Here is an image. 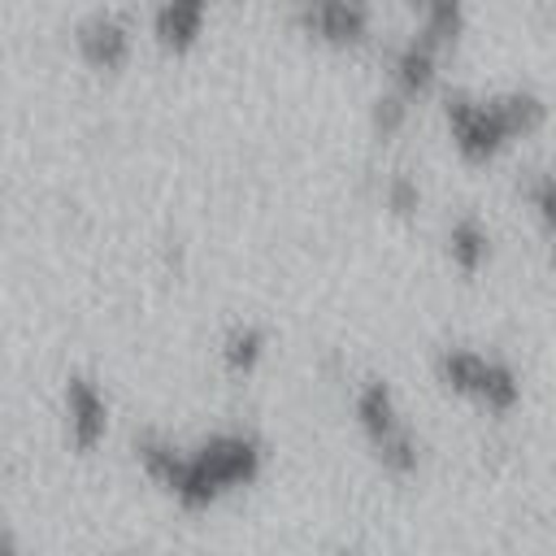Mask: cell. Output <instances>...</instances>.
I'll return each instance as SVG.
<instances>
[{"mask_svg":"<svg viewBox=\"0 0 556 556\" xmlns=\"http://www.w3.org/2000/svg\"><path fill=\"white\" fill-rule=\"evenodd\" d=\"M526 200H530L539 226L547 230V226H552V178H547V174H534V182L526 187Z\"/></svg>","mask_w":556,"mask_h":556,"instance_id":"obj_15","label":"cell"},{"mask_svg":"<svg viewBox=\"0 0 556 556\" xmlns=\"http://www.w3.org/2000/svg\"><path fill=\"white\" fill-rule=\"evenodd\" d=\"M447 261L456 265V274L473 278L486 269L491 261V230L478 222V217H456L447 226Z\"/></svg>","mask_w":556,"mask_h":556,"instance_id":"obj_10","label":"cell"},{"mask_svg":"<svg viewBox=\"0 0 556 556\" xmlns=\"http://www.w3.org/2000/svg\"><path fill=\"white\" fill-rule=\"evenodd\" d=\"M421 13V35H430L439 48H452L465 30V0H408Z\"/></svg>","mask_w":556,"mask_h":556,"instance_id":"obj_12","label":"cell"},{"mask_svg":"<svg viewBox=\"0 0 556 556\" xmlns=\"http://www.w3.org/2000/svg\"><path fill=\"white\" fill-rule=\"evenodd\" d=\"M439 43L430 35H413L395 56H391V91H400L404 100H421L430 87H434V74H439Z\"/></svg>","mask_w":556,"mask_h":556,"instance_id":"obj_8","label":"cell"},{"mask_svg":"<svg viewBox=\"0 0 556 556\" xmlns=\"http://www.w3.org/2000/svg\"><path fill=\"white\" fill-rule=\"evenodd\" d=\"M352 408H356V426H361V434L369 439L378 465H382L391 478H413L417 465H421V443H417V434L404 426V417H400V408H395L391 382L369 378V382L356 391V404H352Z\"/></svg>","mask_w":556,"mask_h":556,"instance_id":"obj_3","label":"cell"},{"mask_svg":"<svg viewBox=\"0 0 556 556\" xmlns=\"http://www.w3.org/2000/svg\"><path fill=\"white\" fill-rule=\"evenodd\" d=\"M452 148L469 165L495 161L513 139L534 135L547 122V104L534 91H504V96H447L443 104Z\"/></svg>","mask_w":556,"mask_h":556,"instance_id":"obj_2","label":"cell"},{"mask_svg":"<svg viewBox=\"0 0 556 556\" xmlns=\"http://www.w3.org/2000/svg\"><path fill=\"white\" fill-rule=\"evenodd\" d=\"M408 104H413V100H404L400 91L378 96V100H374V113H369L374 135H378V139H395V135L404 130V122H408Z\"/></svg>","mask_w":556,"mask_h":556,"instance_id":"obj_13","label":"cell"},{"mask_svg":"<svg viewBox=\"0 0 556 556\" xmlns=\"http://www.w3.org/2000/svg\"><path fill=\"white\" fill-rule=\"evenodd\" d=\"M0 552H17V539L9 530H0Z\"/></svg>","mask_w":556,"mask_h":556,"instance_id":"obj_16","label":"cell"},{"mask_svg":"<svg viewBox=\"0 0 556 556\" xmlns=\"http://www.w3.org/2000/svg\"><path fill=\"white\" fill-rule=\"evenodd\" d=\"M265 352H269V334H265V326H252V321L235 326V330L222 339V365H226L230 374H243V378L265 361Z\"/></svg>","mask_w":556,"mask_h":556,"instance_id":"obj_11","label":"cell"},{"mask_svg":"<svg viewBox=\"0 0 556 556\" xmlns=\"http://www.w3.org/2000/svg\"><path fill=\"white\" fill-rule=\"evenodd\" d=\"M434 374L452 395H460V400H469L486 413H513L517 400H521L517 374L504 361H495L486 352H473V348H443L434 356Z\"/></svg>","mask_w":556,"mask_h":556,"instance_id":"obj_4","label":"cell"},{"mask_svg":"<svg viewBox=\"0 0 556 556\" xmlns=\"http://www.w3.org/2000/svg\"><path fill=\"white\" fill-rule=\"evenodd\" d=\"M382 204L395 213V217H413L421 208V187L408 178V174H391L382 182Z\"/></svg>","mask_w":556,"mask_h":556,"instance_id":"obj_14","label":"cell"},{"mask_svg":"<svg viewBox=\"0 0 556 556\" xmlns=\"http://www.w3.org/2000/svg\"><path fill=\"white\" fill-rule=\"evenodd\" d=\"M74 48L78 61L96 74H117L130 61V26L117 13H91L87 22H78L74 30Z\"/></svg>","mask_w":556,"mask_h":556,"instance_id":"obj_7","label":"cell"},{"mask_svg":"<svg viewBox=\"0 0 556 556\" xmlns=\"http://www.w3.org/2000/svg\"><path fill=\"white\" fill-rule=\"evenodd\" d=\"M295 26L326 48H352L369 35V4L365 0H300Z\"/></svg>","mask_w":556,"mask_h":556,"instance_id":"obj_5","label":"cell"},{"mask_svg":"<svg viewBox=\"0 0 556 556\" xmlns=\"http://www.w3.org/2000/svg\"><path fill=\"white\" fill-rule=\"evenodd\" d=\"M61 400H65V434H70V443L78 452H96L104 443V434H109V400H104V391L87 374H70Z\"/></svg>","mask_w":556,"mask_h":556,"instance_id":"obj_6","label":"cell"},{"mask_svg":"<svg viewBox=\"0 0 556 556\" xmlns=\"http://www.w3.org/2000/svg\"><path fill=\"white\" fill-rule=\"evenodd\" d=\"M208 0H161L152 13V35L165 52H191L200 43Z\"/></svg>","mask_w":556,"mask_h":556,"instance_id":"obj_9","label":"cell"},{"mask_svg":"<svg viewBox=\"0 0 556 556\" xmlns=\"http://www.w3.org/2000/svg\"><path fill=\"white\" fill-rule=\"evenodd\" d=\"M135 460L143 465V473L169 491L187 513H200L208 504H217L226 491L235 486H248L261 478V443L243 430H230V434H213L204 439L200 447L182 452L174 447L169 439L161 434H143L135 439Z\"/></svg>","mask_w":556,"mask_h":556,"instance_id":"obj_1","label":"cell"}]
</instances>
